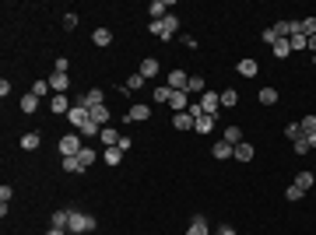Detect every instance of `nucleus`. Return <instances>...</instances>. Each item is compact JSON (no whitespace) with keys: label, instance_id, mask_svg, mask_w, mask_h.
Segmentation results:
<instances>
[{"label":"nucleus","instance_id":"33","mask_svg":"<svg viewBox=\"0 0 316 235\" xmlns=\"http://www.w3.org/2000/svg\"><path fill=\"white\" fill-rule=\"evenodd\" d=\"M81 165H84V168H91V165H95V158H98V151H91V148H88V144H84V148H81Z\"/></svg>","mask_w":316,"mask_h":235},{"label":"nucleus","instance_id":"22","mask_svg":"<svg viewBox=\"0 0 316 235\" xmlns=\"http://www.w3.org/2000/svg\"><path fill=\"white\" fill-rule=\"evenodd\" d=\"M186 235H211V232H207V221H204L200 214H193V218H190V228H186Z\"/></svg>","mask_w":316,"mask_h":235},{"label":"nucleus","instance_id":"11","mask_svg":"<svg viewBox=\"0 0 316 235\" xmlns=\"http://www.w3.org/2000/svg\"><path fill=\"white\" fill-rule=\"evenodd\" d=\"M215 123H218V116H207V112H204V116H197V120H193V130L204 137V134H211V130H215Z\"/></svg>","mask_w":316,"mask_h":235},{"label":"nucleus","instance_id":"15","mask_svg":"<svg viewBox=\"0 0 316 235\" xmlns=\"http://www.w3.org/2000/svg\"><path fill=\"white\" fill-rule=\"evenodd\" d=\"M49 109H53L57 116H67V112H71L74 105H71V98H67V95H53V102H49Z\"/></svg>","mask_w":316,"mask_h":235},{"label":"nucleus","instance_id":"42","mask_svg":"<svg viewBox=\"0 0 316 235\" xmlns=\"http://www.w3.org/2000/svg\"><path fill=\"white\" fill-rule=\"evenodd\" d=\"M186 91H190V95H197V91H207V88H204V78H190Z\"/></svg>","mask_w":316,"mask_h":235},{"label":"nucleus","instance_id":"47","mask_svg":"<svg viewBox=\"0 0 316 235\" xmlns=\"http://www.w3.org/2000/svg\"><path fill=\"white\" fill-rule=\"evenodd\" d=\"M11 197H14V190L11 186H0V204H11Z\"/></svg>","mask_w":316,"mask_h":235},{"label":"nucleus","instance_id":"35","mask_svg":"<svg viewBox=\"0 0 316 235\" xmlns=\"http://www.w3.org/2000/svg\"><path fill=\"white\" fill-rule=\"evenodd\" d=\"M299 32H302L306 39H309V35H316V18H302V21H299Z\"/></svg>","mask_w":316,"mask_h":235},{"label":"nucleus","instance_id":"7","mask_svg":"<svg viewBox=\"0 0 316 235\" xmlns=\"http://www.w3.org/2000/svg\"><path fill=\"white\" fill-rule=\"evenodd\" d=\"M78 105H84V109H95V105H106V91L102 88H91V91H84L81 95Z\"/></svg>","mask_w":316,"mask_h":235},{"label":"nucleus","instance_id":"9","mask_svg":"<svg viewBox=\"0 0 316 235\" xmlns=\"http://www.w3.org/2000/svg\"><path fill=\"white\" fill-rule=\"evenodd\" d=\"M88 120H91V116H88V109H84V105H74V109L67 112V123H71L74 130H81V127H84Z\"/></svg>","mask_w":316,"mask_h":235},{"label":"nucleus","instance_id":"14","mask_svg":"<svg viewBox=\"0 0 316 235\" xmlns=\"http://www.w3.org/2000/svg\"><path fill=\"white\" fill-rule=\"evenodd\" d=\"M148 14H151V21L169 18V0H151V4H148Z\"/></svg>","mask_w":316,"mask_h":235},{"label":"nucleus","instance_id":"1","mask_svg":"<svg viewBox=\"0 0 316 235\" xmlns=\"http://www.w3.org/2000/svg\"><path fill=\"white\" fill-rule=\"evenodd\" d=\"M176 32H179V18H176V14H169V18H162V21H151V35L162 39V42H172Z\"/></svg>","mask_w":316,"mask_h":235},{"label":"nucleus","instance_id":"10","mask_svg":"<svg viewBox=\"0 0 316 235\" xmlns=\"http://www.w3.org/2000/svg\"><path fill=\"white\" fill-rule=\"evenodd\" d=\"M169 105H172V112H186L190 109V91H172Z\"/></svg>","mask_w":316,"mask_h":235},{"label":"nucleus","instance_id":"24","mask_svg":"<svg viewBox=\"0 0 316 235\" xmlns=\"http://www.w3.org/2000/svg\"><path fill=\"white\" fill-rule=\"evenodd\" d=\"M271 49H274V56H278V60H288V56H292V42H288V39H278Z\"/></svg>","mask_w":316,"mask_h":235},{"label":"nucleus","instance_id":"6","mask_svg":"<svg viewBox=\"0 0 316 235\" xmlns=\"http://www.w3.org/2000/svg\"><path fill=\"white\" fill-rule=\"evenodd\" d=\"M148 120H151V105L137 102V105H130V112H127V120H123V123H148Z\"/></svg>","mask_w":316,"mask_h":235},{"label":"nucleus","instance_id":"28","mask_svg":"<svg viewBox=\"0 0 316 235\" xmlns=\"http://www.w3.org/2000/svg\"><path fill=\"white\" fill-rule=\"evenodd\" d=\"M120 158H123L120 144H116V148H106V151H102V161H106V165H120Z\"/></svg>","mask_w":316,"mask_h":235},{"label":"nucleus","instance_id":"32","mask_svg":"<svg viewBox=\"0 0 316 235\" xmlns=\"http://www.w3.org/2000/svg\"><path fill=\"white\" fill-rule=\"evenodd\" d=\"M64 172H74V175H81V172H88V168L81 165V158H64Z\"/></svg>","mask_w":316,"mask_h":235},{"label":"nucleus","instance_id":"5","mask_svg":"<svg viewBox=\"0 0 316 235\" xmlns=\"http://www.w3.org/2000/svg\"><path fill=\"white\" fill-rule=\"evenodd\" d=\"M49 91H53V95H67V88H71V78H67V71H53V74H49Z\"/></svg>","mask_w":316,"mask_h":235},{"label":"nucleus","instance_id":"13","mask_svg":"<svg viewBox=\"0 0 316 235\" xmlns=\"http://www.w3.org/2000/svg\"><path fill=\"white\" fill-rule=\"evenodd\" d=\"M236 71L242 74V78H256V71H260V64H256L253 56H242V60L236 64Z\"/></svg>","mask_w":316,"mask_h":235},{"label":"nucleus","instance_id":"12","mask_svg":"<svg viewBox=\"0 0 316 235\" xmlns=\"http://www.w3.org/2000/svg\"><path fill=\"white\" fill-rule=\"evenodd\" d=\"M158 71H162V67H158V60H155V56H148V60H141V67H137V74H141L144 81L158 78Z\"/></svg>","mask_w":316,"mask_h":235},{"label":"nucleus","instance_id":"30","mask_svg":"<svg viewBox=\"0 0 316 235\" xmlns=\"http://www.w3.org/2000/svg\"><path fill=\"white\" fill-rule=\"evenodd\" d=\"M39 144H42L39 134H25V137H21V148H25V151H39Z\"/></svg>","mask_w":316,"mask_h":235},{"label":"nucleus","instance_id":"36","mask_svg":"<svg viewBox=\"0 0 316 235\" xmlns=\"http://www.w3.org/2000/svg\"><path fill=\"white\" fill-rule=\"evenodd\" d=\"M288 42H292V53H295V49H309V39H306L302 32H295V35H292Z\"/></svg>","mask_w":316,"mask_h":235},{"label":"nucleus","instance_id":"29","mask_svg":"<svg viewBox=\"0 0 316 235\" xmlns=\"http://www.w3.org/2000/svg\"><path fill=\"white\" fill-rule=\"evenodd\" d=\"M35 109H39V95H32V91L21 95V112H35Z\"/></svg>","mask_w":316,"mask_h":235},{"label":"nucleus","instance_id":"48","mask_svg":"<svg viewBox=\"0 0 316 235\" xmlns=\"http://www.w3.org/2000/svg\"><path fill=\"white\" fill-rule=\"evenodd\" d=\"M71 64H67V56H57V64H53V71H67Z\"/></svg>","mask_w":316,"mask_h":235},{"label":"nucleus","instance_id":"49","mask_svg":"<svg viewBox=\"0 0 316 235\" xmlns=\"http://www.w3.org/2000/svg\"><path fill=\"white\" fill-rule=\"evenodd\" d=\"M306 144H309V151H316V134H306Z\"/></svg>","mask_w":316,"mask_h":235},{"label":"nucleus","instance_id":"20","mask_svg":"<svg viewBox=\"0 0 316 235\" xmlns=\"http://www.w3.org/2000/svg\"><path fill=\"white\" fill-rule=\"evenodd\" d=\"M98 141H102L106 148H116V144H120V134H116V127H102V134H98Z\"/></svg>","mask_w":316,"mask_h":235},{"label":"nucleus","instance_id":"16","mask_svg":"<svg viewBox=\"0 0 316 235\" xmlns=\"http://www.w3.org/2000/svg\"><path fill=\"white\" fill-rule=\"evenodd\" d=\"M253 155H256V148L249 144V141H242V144H236V161H253Z\"/></svg>","mask_w":316,"mask_h":235},{"label":"nucleus","instance_id":"40","mask_svg":"<svg viewBox=\"0 0 316 235\" xmlns=\"http://www.w3.org/2000/svg\"><path fill=\"white\" fill-rule=\"evenodd\" d=\"M299 127H302V134H316V116H302Z\"/></svg>","mask_w":316,"mask_h":235},{"label":"nucleus","instance_id":"37","mask_svg":"<svg viewBox=\"0 0 316 235\" xmlns=\"http://www.w3.org/2000/svg\"><path fill=\"white\" fill-rule=\"evenodd\" d=\"M285 137L295 144V141H299V137H306V134H302V127H299V123H288V127H285Z\"/></svg>","mask_w":316,"mask_h":235},{"label":"nucleus","instance_id":"3","mask_svg":"<svg viewBox=\"0 0 316 235\" xmlns=\"http://www.w3.org/2000/svg\"><path fill=\"white\" fill-rule=\"evenodd\" d=\"M57 148H60V155H64V158H78L81 148H84V144H81V134H64Z\"/></svg>","mask_w":316,"mask_h":235},{"label":"nucleus","instance_id":"34","mask_svg":"<svg viewBox=\"0 0 316 235\" xmlns=\"http://www.w3.org/2000/svg\"><path fill=\"white\" fill-rule=\"evenodd\" d=\"M260 105H278V91L274 88H260Z\"/></svg>","mask_w":316,"mask_h":235},{"label":"nucleus","instance_id":"18","mask_svg":"<svg viewBox=\"0 0 316 235\" xmlns=\"http://www.w3.org/2000/svg\"><path fill=\"white\" fill-rule=\"evenodd\" d=\"M88 116H91V123H98V127H102V123H109V116H113V112H109V105H95V109H88Z\"/></svg>","mask_w":316,"mask_h":235},{"label":"nucleus","instance_id":"50","mask_svg":"<svg viewBox=\"0 0 316 235\" xmlns=\"http://www.w3.org/2000/svg\"><path fill=\"white\" fill-rule=\"evenodd\" d=\"M218 235H236V228H232V225H225V228H222Z\"/></svg>","mask_w":316,"mask_h":235},{"label":"nucleus","instance_id":"26","mask_svg":"<svg viewBox=\"0 0 316 235\" xmlns=\"http://www.w3.org/2000/svg\"><path fill=\"white\" fill-rule=\"evenodd\" d=\"M151 98H155L158 105H169V98H172V88H169V84H158L155 91H151Z\"/></svg>","mask_w":316,"mask_h":235},{"label":"nucleus","instance_id":"38","mask_svg":"<svg viewBox=\"0 0 316 235\" xmlns=\"http://www.w3.org/2000/svg\"><path fill=\"white\" fill-rule=\"evenodd\" d=\"M78 134H81V137H98V134H102V127H98V123H91V120H88V123H84V127H81Z\"/></svg>","mask_w":316,"mask_h":235},{"label":"nucleus","instance_id":"21","mask_svg":"<svg viewBox=\"0 0 316 235\" xmlns=\"http://www.w3.org/2000/svg\"><path fill=\"white\" fill-rule=\"evenodd\" d=\"M67 225H71V211H53L49 228H64V232H67Z\"/></svg>","mask_w":316,"mask_h":235},{"label":"nucleus","instance_id":"4","mask_svg":"<svg viewBox=\"0 0 316 235\" xmlns=\"http://www.w3.org/2000/svg\"><path fill=\"white\" fill-rule=\"evenodd\" d=\"M197 102H200V109H204L207 116H218V109H222V91H204Z\"/></svg>","mask_w":316,"mask_h":235},{"label":"nucleus","instance_id":"43","mask_svg":"<svg viewBox=\"0 0 316 235\" xmlns=\"http://www.w3.org/2000/svg\"><path fill=\"white\" fill-rule=\"evenodd\" d=\"M64 28H67V32H74V28H78V14H74V11H67V14H64Z\"/></svg>","mask_w":316,"mask_h":235},{"label":"nucleus","instance_id":"19","mask_svg":"<svg viewBox=\"0 0 316 235\" xmlns=\"http://www.w3.org/2000/svg\"><path fill=\"white\" fill-rule=\"evenodd\" d=\"M172 127L176 130H193V116L190 112H172Z\"/></svg>","mask_w":316,"mask_h":235},{"label":"nucleus","instance_id":"45","mask_svg":"<svg viewBox=\"0 0 316 235\" xmlns=\"http://www.w3.org/2000/svg\"><path fill=\"white\" fill-rule=\"evenodd\" d=\"M46 91H49V81H35V84H32V95H39V98H42Z\"/></svg>","mask_w":316,"mask_h":235},{"label":"nucleus","instance_id":"25","mask_svg":"<svg viewBox=\"0 0 316 235\" xmlns=\"http://www.w3.org/2000/svg\"><path fill=\"white\" fill-rule=\"evenodd\" d=\"M313 183H316V172H309V168H302V172L295 175V186H299V190H309Z\"/></svg>","mask_w":316,"mask_h":235},{"label":"nucleus","instance_id":"44","mask_svg":"<svg viewBox=\"0 0 316 235\" xmlns=\"http://www.w3.org/2000/svg\"><path fill=\"white\" fill-rule=\"evenodd\" d=\"M260 42H267V46H274V42H278V35H274V28H264V32H260Z\"/></svg>","mask_w":316,"mask_h":235},{"label":"nucleus","instance_id":"41","mask_svg":"<svg viewBox=\"0 0 316 235\" xmlns=\"http://www.w3.org/2000/svg\"><path fill=\"white\" fill-rule=\"evenodd\" d=\"M302 197H306V190H299L295 183H292V186L285 190V200H302Z\"/></svg>","mask_w":316,"mask_h":235},{"label":"nucleus","instance_id":"46","mask_svg":"<svg viewBox=\"0 0 316 235\" xmlns=\"http://www.w3.org/2000/svg\"><path fill=\"white\" fill-rule=\"evenodd\" d=\"M295 155H309V144H306V137H299V141H295Z\"/></svg>","mask_w":316,"mask_h":235},{"label":"nucleus","instance_id":"31","mask_svg":"<svg viewBox=\"0 0 316 235\" xmlns=\"http://www.w3.org/2000/svg\"><path fill=\"white\" fill-rule=\"evenodd\" d=\"M236 102H239V91L236 88H225V91H222V109H232Z\"/></svg>","mask_w":316,"mask_h":235},{"label":"nucleus","instance_id":"17","mask_svg":"<svg viewBox=\"0 0 316 235\" xmlns=\"http://www.w3.org/2000/svg\"><path fill=\"white\" fill-rule=\"evenodd\" d=\"M211 155L218 158V161H225V158H232V155H236V148H232L229 141H218V144L211 148Z\"/></svg>","mask_w":316,"mask_h":235},{"label":"nucleus","instance_id":"51","mask_svg":"<svg viewBox=\"0 0 316 235\" xmlns=\"http://www.w3.org/2000/svg\"><path fill=\"white\" fill-rule=\"evenodd\" d=\"M46 235H64V228H49V232H46Z\"/></svg>","mask_w":316,"mask_h":235},{"label":"nucleus","instance_id":"23","mask_svg":"<svg viewBox=\"0 0 316 235\" xmlns=\"http://www.w3.org/2000/svg\"><path fill=\"white\" fill-rule=\"evenodd\" d=\"M91 42H95V46H102V49H106V46H109V42H113V32H109V28H95V32H91Z\"/></svg>","mask_w":316,"mask_h":235},{"label":"nucleus","instance_id":"8","mask_svg":"<svg viewBox=\"0 0 316 235\" xmlns=\"http://www.w3.org/2000/svg\"><path fill=\"white\" fill-rule=\"evenodd\" d=\"M165 84H169L172 91H186V84H190V74L176 67V71H169V81H165Z\"/></svg>","mask_w":316,"mask_h":235},{"label":"nucleus","instance_id":"27","mask_svg":"<svg viewBox=\"0 0 316 235\" xmlns=\"http://www.w3.org/2000/svg\"><path fill=\"white\" fill-rule=\"evenodd\" d=\"M222 141H229V144L236 148V144H242L246 137H242V130H239V127H225V134H222Z\"/></svg>","mask_w":316,"mask_h":235},{"label":"nucleus","instance_id":"2","mask_svg":"<svg viewBox=\"0 0 316 235\" xmlns=\"http://www.w3.org/2000/svg\"><path fill=\"white\" fill-rule=\"evenodd\" d=\"M95 218L91 214H84V211H71V225H67V232L71 235H88V232H95Z\"/></svg>","mask_w":316,"mask_h":235},{"label":"nucleus","instance_id":"39","mask_svg":"<svg viewBox=\"0 0 316 235\" xmlns=\"http://www.w3.org/2000/svg\"><path fill=\"white\" fill-rule=\"evenodd\" d=\"M123 88H127V91H141V88H144V78H141V74H130Z\"/></svg>","mask_w":316,"mask_h":235}]
</instances>
